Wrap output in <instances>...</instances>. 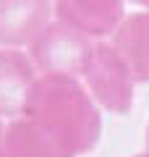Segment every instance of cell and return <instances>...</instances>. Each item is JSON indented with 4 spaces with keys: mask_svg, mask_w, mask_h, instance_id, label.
<instances>
[{
    "mask_svg": "<svg viewBox=\"0 0 149 157\" xmlns=\"http://www.w3.org/2000/svg\"><path fill=\"white\" fill-rule=\"evenodd\" d=\"M37 78V66L16 47H0V115H18Z\"/></svg>",
    "mask_w": 149,
    "mask_h": 157,
    "instance_id": "8992f818",
    "label": "cell"
},
{
    "mask_svg": "<svg viewBox=\"0 0 149 157\" xmlns=\"http://www.w3.org/2000/svg\"><path fill=\"white\" fill-rule=\"evenodd\" d=\"M147 144H149V128H147Z\"/></svg>",
    "mask_w": 149,
    "mask_h": 157,
    "instance_id": "8fae6325",
    "label": "cell"
},
{
    "mask_svg": "<svg viewBox=\"0 0 149 157\" xmlns=\"http://www.w3.org/2000/svg\"><path fill=\"white\" fill-rule=\"evenodd\" d=\"M55 18L89 39L115 34L123 21V0H55Z\"/></svg>",
    "mask_w": 149,
    "mask_h": 157,
    "instance_id": "5b68a950",
    "label": "cell"
},
{
    "mask_svg": "<svg viewBox=\"0 0 149 157\" xmlns=\"http://www.w3.org/2000/svg\"><path fill=\"white\" fill-rule=\"evenodd\" d=\"M81 78L92 100L99 102L105 110L115 113V115H126L133 107V84L136 81H133L128 66L123 63L120 52L113 45L97 42L89 47L81 66Z\"/></svg>",
    "mask_w": 149,
    "mask_h": 157,
    "instance_id": "7a4b0ae2",
    "label": "cell"
},
{
    "mask_svg": "<svg viewBox=\"0 0 149 157\" xmlns=\"http://www.w3.org/2000/svg\"><path fill=\"white\" fill-rule=\"evenodd\" d=\"M92 45L94 42L89 37H84L81 32H76L60 21H50L47 29L29 45V52H32L29 58L44 73L76 76V73H81L84 58H86Z\"/></svg>",
    "mask_w": 149,
    "mask_h": 157,
    "instance_id": "3957f363",
    "label": "cell"
},
{
    "mask_svg": "<svg viewBox=\"0 0 149 157\" xmlns=\"http://www.w3.org/2000/svg\"><path fill=\"white\" fill-rule=\"evenodd\" d=\"M113 47L120 52L133 81H149V11L123 18L115 29Z\"/></svg>",
    "mask_w": 149,
    "mask_h": 157,
    "instance_id": "52a82bcc",
    "label": "cell"
},
{
    "mask_svg": "<svg viewBox=\"0 0 149 157\" xmlns=\"http://www.w3.org/2000/svg\"><path fill=\"white\" fill-rule=\"evenodd\" d=\"M50 21V0H0V47H29Z\"/></svg>",
    "mask_w": 149,
    "mask_h": 157,
    "instance_id": "277c9868",
    "label": "cell"
},
{
    "mask_svg": "<svg viewBox=\"0 0 149 157\" xmlns=\"http://www.w3.org/2000/svg\"><path fill=\"white\" fill-rule=\"evenodd\" d=\"M99 131V110L76 76L42 73L3 128V149L6 157H78L94 149Z\"/></svg>",
    "mask_w": 149,
    "mask_h": 157,
    "instance_id": "6da1fadb",
    "label": "cell"
},
{
    "mask_svg": "<svg viewBox=\"0 0 149 157\" xmlns=\"http://www.w3.org/2000/svg\"><path fill=\"white\" fill-rule=\"evenodd\" d=\"M136 157H149V152H144V155H136Z\"/></svg>",
    "mask_w": 149,
    "mask_h": 157,
    "instance_id": "30bf717a",
    "label": "cell"
},
{
    "mask_svg": "<svg viewBox=\"0 0 149 157\" xmlns=\"http://www.w3.org/2000/svg\"><path fill=\"white\" fill-rule=\"evenodd\" d=\"M131 3H136V6H144V8H149V0H131Z\"/></svg>",
    "mask_w": 149,
    "mask_h": 157,
    "instance_id": "9c48e42d",
    "label": "cell"
},
{
    "mask_svg": "<svg viewBox=\"0 0 149 157\" xmlns=\"http://www.w3.org/2000/svg\"><path fill=\"white\" fill-rule=\"evenodd\" d=\"M3 128H6V126L0 123V157H6V149H3Z\"/></svg>",
    "mask_w": 149,
    "mask_h": 157,
    "instance_id": "ba28073f",
    "label": "cell"
}]
</instances>
